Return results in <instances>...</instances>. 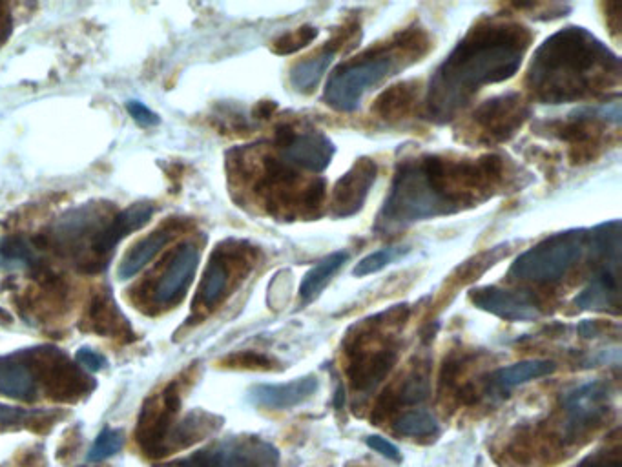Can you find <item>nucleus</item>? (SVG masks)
Wrapping results in <instances>:
<instances>
[{"instance_id":"obj_9","label":"nucleus","mask_w":622,"mask_h":467,"mask_svg":"<svg viewBox=\"0 0 622 467\" xmlns=\"http://www.w3.org/2000/svg\"><path fill=\"white\" fill-rule=\"evenodd\" d=\"M179 404L181 400L177 382L166 385L161 393L146 400L135 429V440L146 457H165L166 438L174 429Z\"/></svg>"},{"instance_id":"obj_7","label":"nucleus","mask_w":622,"mask_h":467,"mask_svg":"<svg viewBox=\"0 0 622 467\" xmlns=\"http://www.w3.org/2000/svg\"><path fill=\"white\" fill-rule=\"evenodd\" d=\"M252 267L250 249L239 241H225L212 252L203 280L199 283L194 312H208L216 309L221 301Z\"/></svg>"},{"instance_id":"obj_35","label":"nucleus","mask_w":622,"mask_h":467,"mask_svg":"<svg viewBox=\"0 0 622 467\" xmlns=\"http://www.w3.org/2000/svg\"><path fill=\"white\" fill-rule=\"evenodd\" d=\"M367 446L371 447L376 453H380L382 457L394 460V462H400L402 455H400V449L394 446L393 442H389L384 436H369L367 438Z\"/></svg>"},{"instance_id":"obj_15","label":"nucleus","mask_w":622,"mask_h":467,"mask_svg":"<svg viewBox=\"0 0 622 467\" xmlns=\"http://www.w3.org/2000/svg\"><path fill=\"white\" fill-rule=\"evenodd\" d=\"M471 303L506 322H535L540 318L539 305L524 292L506 291L500 287H478L469 294Z\"/></svg>"},{"instance_id":"obj_20","label":"nucleus","mask_w":622,"mask_h":467,"mask_svg":"<svg viewBox=\"0 0 622 467\" xmlns=\"http://www.w3.org/2000/svg\"><path fill=\"white\" fill-rule=\"evenodd\" d=\"M181 230L179 221H166L159 229L150 232L146 238L139 239L132 249L125 254L123 261L119 263V278L130 280L135 274H139L145 269L150 261L156 258L166 245L176 238L177 232Z\"/></svg>"},{"instance_id":"obj_12","label":"nucleus","mask_w":622,"mask_h":467,"mask_svg":"<svg viewBox=\"0 0 622 467\" xmlns=\"http://www.w3.org/2000/svg\"><path fill=\"white\" fill-rule=\"evenodd\" d=\"M199 263V249L194 243H183L174 254L163 263L154 289L150 292V303L157 309H170L185 296L188 285L196 274Z\"/></svg>"},{"instance_id":"obj_33","label":"nucleus","mask_w":622,"mask_h":467,"mask_svg":"<svg viewBox=\"0 0 622 467\" xmlns=\"http://www.w3.org/2000/svg\"><path fill=\"white\" fill-rule=\"evenodd\" d=\"M318 37V30L312 26H303L292 33H287L274 42V52L280 55H289V53L298 52L301 48H305L307 44H311Z\"/></svg>"},{"instance_id":"obj_29","label":"nucleus","mask_w":622,"mask_h":467,"mask_svg":"<svg viewBox=\"0 0 622 467\" xmlns=\"http://www.w3.org/2000/svg\"><path fill=\"white\" fill-rule=\"evenodd\" d=\"M30 261H35V249L26 239H0V269H15Z\"/></svg>"},{"instance_id":"obj_3","label":"nucleus","mask_w":622,"mask_h":467,"mask_svg":"<svg viewBox=\"0 0 622 467\" xmlns=\"http://www.w3.org/2000/svg\"><path fill=\"white\" fill-rule=\"evenodd\" d=\"M621 79V61L584 28L570 26L542 42L529 66L528 88L546 104L601 94Z\"/></svg>"},{"instance_id":"obj_13","label":"nucleus","mask_w":622,"mask_h":467,"mask_svg":"<svg viewBox=\"0 0 622 467\" xmlns=\"http://www.w3.org/2000/svg\"><path fill=\"white\" fill-rule=\"evenodd\" d=\"M566 411V435H581L593 424L601 422L610 409V391L601 382L579 385L562 398Z\"/></svg>"},{"instance_id":"obj_11","label":"nucleus","mask_w":622,"mask_h":467,"mask_svg":"<svg viewBox=\"0 0 622 467\" xmlns=\"http://www.w3.org/2000/svg\"><path fill=\"white\" fill-rule=\"evenodd\" d=\"M278 148L281 161L292 168H301L312 174H322L331 165L334 157V143L322 132H301L281 128L278 132Z\"/></svg>"},{"instance_id":"obj_14","label":"nucleus","mask_w":622,"mask_h":467,"mask_svg":"<svg viewBox=\"0 0 622 467\" xmlns=\"http://www.w3.org/2000/svg\"><path fill=\"white\" fill-rule=\"evenodd\" d=\"M378 167L373 159H356L353 167L343 174L331 192V214L334 218H351L362 210L365 199L376 181Z\"/></svg>"},{"instance_id":"obj_6","label":"nucleus","mask_w":622,"mask_h":467,"mask_svg":"<svg viewBox=\"0 0 622 467\" xmlns=\"http://www.w3.org/2000/svg\"><path fill=\"white\" fill-rule=\"evenodd\" d=\"M35 373L39 378L42 396L53 402L73 404L94 391L95 384L81 365L55 347L28 349Z\"/></svg>"},{"instance_id":"obj_40","label":"nucleus","mask_w":622,"mask_h":467,"mask_svg":"<svg viewBox=\"0 0 622 467\" xmlns=\"http://www.w3.org/2000/svg\"><path fill=\"white\" fill-rule=\"evenodd\" d=\"M343 400H345V393H343V387L340 385V387H338V391H336V400H334V405L340 409L343 405Z\"/></svg>"},{"instance_id":"obj_4","label":"nucleus","mask_w":622,"mask_h":467,"mask_svg":"<svg viewBox=\"0 0 622 467\" xmlns=\"http://www.w3.org/2000/svg\"><path fill=\"white\" fill-rule=\"evenodd\" d=\"M427 48L429 41L422 30L396 35L393 41L340 64L327 81L323 101L332 110L354 112L363 95L402 68L420 61Z\"/></svg>"},{"instance_id":"obj_1","label":"nucleus","mask_w":622,"mask_h":467,"mask_svg":"<svg viewBox=\"0 0 622 467\" xmlns=\"http://www.w3.org/2000/svg\"><path fill=\"white\" fill-rule=\"evenodd\" d=\"M500 176L498 157L478 161L440 156L407 159L396 170L374 230L389 236L420 221L475 207L488 198Z\"/></svg>"},{"instance_id":"obj_32","label":"nucleus","mask_w":622,"mask_h":467,"mask_svg":"<svg viewBox=\"0 0 622 467\" xmlns=\"http://www.w3.org/2000/svg\"><path fill=\"white\" fill-rule=\"evenodd\" d=\"M123 444H125L123 431L112 429V427H104L101 435L97 436L94 447L88 453V462L97 464V462H103L106 458L114 457L115 453L121 451Z\"/></svg>"},{"instance_id":"obj_10","label":"nucleus","mask_w":622,"mask_h":467,"mask_svg":"<svg viewBox=\"0 0 622 467\" xmlns=\"http://www.w3.org/2000/svg\"><path fill=\"white\" fill-rule=\"evenodd\" d=\"M529 114L528 103L519 94H506L480 104L473 114V121L480 139L488 143H504L517 134Z\"/></svg>"},{"instance_id":"obj_2","label":"nucleus","mask_w":622,"mask_h":467,"mask_svg":"<svg viewBox=\"0 0 622 467\" xmlns=\"http://www.w3.org/2000/svg\"><path fill=\"white\" fill-rule=\"evenodd\" d=\"M529 44L531 33L520 24L495 22L473 28L431 77L427 115L436 123H446L469 104L478 90L511 79Z\"/></svg>"},{"instance_id":"obj_31","label":"nucleus","mask_w":622,"mask_h":467,"mask_svg":"<svg viewBox=\"0 0 622 467\" xmlns=\"http://www.w3.org/2000/svg\"><path fill=\"white\" fill-rule=\"evenodd\" d=\"M407 252H409V249H405V247H387V249L371 252L369 256H365V258L354 267L353 274L356 278H365V276L376 274V272L384 270L387 265L394 263L398 258H402Z\"/></svg>"},{"instance_id":"obj_30","label":"nucleus","mask_w":622,"mask_h":467,"mask_svg":"<svg viewBox=\"0 0 622 467\" xmlns=\"http://www.w3.org/2000/svg\"><path fill=\"white\" fill-rule=\"evenodd\" d=\"M396 433L404 436H433L438 431V422L433 415L424 413V411H413V413H405L394 422Z\"/></svg>"},{"instance_id":"obj_26","label":"nucleus","mask_w":622,"mask_h":467,"mask_svg":"<svg viewBox=\"0 0 622 467\" xmlns=\"http://www.w3.org/2000/svg\"><path fill=\"white\" fill-rule=\"evenodd\" d=\"M57 418L59 415L53 411L0 405V429H33L37 433H46L55 426Z\"/></svg>"},{"instance_id":"obj_21","label":"nucleus","mask_w":622,"mask_h":467,"mask_svg":"<svg viewBox=\"0 0 622 467\" xmlns=\"http://www.w3.org/2000/svg\"><path fill=\"white\" fill-rule=\"evenodd\" d=\"M575 305L586 311L619 312L617 272L599 269L590 285L575 298Z\"/></svg>"},{"instance_id":"obj_24","label":"nucleus","mask_w":622,"mask_h":467,"mask_svg":"<svg viewBox=\"0 0 622 467\" xmlns=\"http://www.w3.org/2000/svg\"><path fill=\"white\" fill-rule=\"evenodd\" d=\"M557 365L551 360H524L519 364L508 365L498 369L491 376L493 385H497L502 391H509L513 387L528 384L531 380H539L548 374L555 373Z\"/></svg>"},{"instance_id":"obj_23","label":"nucleus","mask_w":622,"mask_h":467,"mask_svg":"<svg viewBox=\"0 0 622 467\" xmlns=\"http://www.w3.org/2000/svg\"><path fill=\"white\" fill-rule=\"evenodd\" d=\"M588 249L599 263V269L617 272L621 261V221L604 223L588 234Z\"/></svg>"},{"instance_id":"obj_5","label":"nucleus","mask_w":622,"mask_h":467,"mask_svg":"<svg viewBox=\"0 0 622 467\" xmlns=\"http://www.w3.org/2000/svg\"><path fill=\"white\" fill-rule=\"evenodd\" d=\"M588 250L586 230H566L542 239L522 252L509 269V278L531 283H555L562 280Z\"/></svg>"},{"instance_id":"obj_8","label":"nucleus","mask_w":622,"mask_h":467,"mask_svg":"<svg viewBox=\"0 0 622 467\" xmlns=\"http://www.w3.org/2000/svg\"><path fill=\"white\" fill-rule=\"evenodd\" d=\"M280 451L256 436H238L205 447L165 467H278Z\"/></svg>"},{"instance_id":"obj_25","label":"nucleus","mask_w":622,"mask_h":467,"mask_svg":"<svg viewBox=\"0 0 622 467\" xmlns=\"http://www.w3.org/2000/svg\"><path fill=\"white\" fill-rule=\"evenodd\" d=\"M347 260H349L347 252H332L329 256H325L322 261H318L314 267H311V270L305 274V278L301 281V300L305 303L316 300Z\"/></svg>"},{"instance_id":"obj_39","label":"nucleus","mask_w":622,"mask_h":467,"mask_svg":"<svg viewBox=\"0 0 622 467\" xmlns=\"http://www.w3.org/2000/svg\"><path fill=\"white\" fill-rule=\"evenodd\" d=\"M579 333H581L584 338H591L593 334L597 333V323L590 322V320L582 322L581 325H579Z\"/></svg>"},{"instance_id":"obj_27","label":"nucleus","mask_w":622,"mask_h":467,"mask_svg":"<svg viewBox=\"0 0 622 467\" xmlns=\"http://www.w3.org/2000/svg\"><path fill=\"white\" fill-rule=\"evenodd\" d=\"M415 99L416 90L413 84H396L378 97V101L373 106V112L384 119H398L411 110Z\"/></svg>"},{"instance_id":"obj_28","label":"nucleus","mask_w":622,"mask_h":467,"mask_svg":"<svg viewBox=\"0 0 622 467\" xmlns=\"http://www.w3.org/2000/svg\"><path fill=\"white\" fill-rule=\"evenodd\" d=\"M332 59H334V50H325L307 61L296 64L291 70L292 86L298 92H311L312 88L320 83L323 73L329 70Z\"/></svg>"},{"instance_id":"obj_38","label":"nucleus","mask_w":622,"mask_h":467,"mask_svg":"<svg viewBox=\"0 0 622 467\" xmlns=\"http://www.w3.org/2000/svg\"><path fill=\"white\" fill-rule=\"evenodd\" d=\"M11 33V15L10 10L0 4V44H4V41L8 39V35Z\"/></svg>"},{"instance_id":"obj_17","label":"nucleus","mask_w":622,"mask_h":467,"mask_svg":"<svg viewBox=\"0 0 622 467\" xmlns=\"http://www.w3.org/2000/svg\"><path fill=\"white\" fill-rule=\"evenodd\" d=\"M0 395L21 402L41 398V387L28 351L0 356Z\"/></svg>"},{"instance_id":"obj_37","label":"nucleus","mask_w":622,"mask_h":467,"mask_svg":"<svg viewBox=\"0 0 622 467\" xmlns=\"http://www.w3.org/2000/svg\"><path fill=\"white\" fill-rule=\"evenodd\" d=\"M429 393V387H427V380L416 376L413 380H407V384L404 387V398L407 402H420L427 398Z\"/></svg>"},{"instance_id":"obj_19","label":"nucleus","mask_w":622,"mask_h":467,"mask_svg":"<svg viewBox=\"0 0 622 467\" xmlns=\"http://www.w3.org/2000/svg\"><path fill=\"white\" fill-rule=\"evenodd\" d=\"M318 389V380L314 376L296 378L289 384L254 385L249 391L250 402L265 409H292L309 400Z\"/></svg>"},{"instance_id":"obj_18","label":"nucleus","mask_w":622,"mask_h":467,"mask_svg":"<svg viewBox=\"0 0 622 467\" xmlns=\"http://www.w3.org/2000/svg\"><path fill=\"white\" fill-rule=\"evenodd\" d=\"M81 329L121 342H132L135 336L123 312L115 305L114 296L110 291L94 294L81 320Z\"/></svg>"},{"instance_id":"obj_36","label":"nucleus","mask_w":622,"mask_h":467,"mask_svg":"<svg viewBox=\"0 0 622 467\" xmlns=\"http://www.w3.org/2000/svg\"><path fill=\"white\" fill-rule=\"evenodd\" d=\"M75 358H77V364L81 365L84 371H90V373H97L106 365V360H104L103 356L95 353L92 349H88V347L79 349Z\"/></svg>"},{"instance_id":"obj_22","label":"nucleus","mask_w":622,"mask_h":467,"mask_svg":"<svg viewBox=\"0 0 622 467\" xmlns=\"http://www.w3.org/2000/svg\"><path fill=\"white\" fill-rule=\"evenodd\" d=\"M219 426H221V420L214 415H208L203 411L190 413L183 422H179L176 429L170 431V435L166 438L165 455L196 444L205 436L216 433Z\"/></svg>"},{"instance_id":"obj_34","label":"nucleus","mask_w":622,"mask_h":467,"mask_svg":"<svg viewBox=\"0 0 622 467\" xmlns=\"http://www.w3.org/2000/svg\"><path fill=\"white\" fill-rule=\"evenodd\" d=\"M126 110H128V114L132 115V117H134V121H137L139 125H159V115H157L156 112H152L146 104L139 103V101H128V104H126Z\"/></svg>"},{"instance_id":"obj_16","label":"nucleus","mask_w":622,"mask_h":467,"mask_svg":"<svg viewBox=\"0 0 622 467\" xmlns=\"http://www.w3.org/2000/svg\"><path fill=\"white\" fill-rule=\"evenodd\" d=\"M154 214V207L146 203H137L132 207L125 208L123 212L115 214L114 218L108 221V225L101 230L99 238L95 241L92 250V261H90V272L103 269L106 260L114 252L115 245L125 239L128 234L135 230L143 229Z\"/></svg>"}]
</instances>
